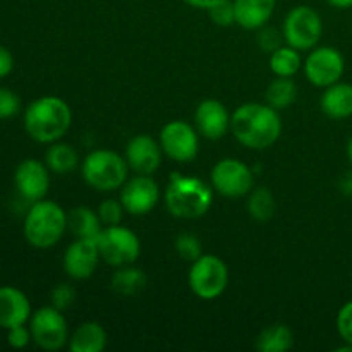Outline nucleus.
I'll return each mask as SVG.
<instances>
[{"label":"nucleus","mask_w":352,"mask_h":352,"mask_svg":"<svg viewBox=\"0 0 352 352\" xmlns=\"http://www.w3.org/2000/svg\"><path fill=\"white\" fill-rule=\"evenodd\" d=\"M234 138L250 150H267L274 146L282 133L278 110L268 103H243L230 119Z\"/></svg>","instance_id":"1"},{"label":"nucleus","mask_w":352,"mask_h":352,"mask_svg":"<svg viewBox=\"0 0 352 352\" xmlns=\"http://www.w3.org/2000/svg\"><path fill=\"white\" fill-rule=\"evenodd\" d=\"M72 110L58 96H41L28 105L24 112V129L31 140L52 144L62 140L71 129Z\"/></svg>","instance_id":"2"},{"label":"nucleus","mask_w":352,"mask_h":352,"mask_svg":"<svg viewBox=\"0 0 352 352\" xmlns=\"http://www.w3.org/2000/svg\"><path fill=\"white\" fill-rule=\"evenodd\" d=\"M212 203L213 188L198 177H182L174 174L165 191V205L175 219H201L206 215Z\"/></svg>","instance_id":"3"},{"label":"nucleus","mask_w":352,"mask_h":352,"mask_svg":"<svg viewBox=\"0 0 352 352\" xmlns=\"http://www.w3.org/2000/svg\"><path fill=\"white\" fill-rule=\"evenodd\" d=\"M67 230V213L58 203L40 199L31 203L24 219V237L36 250L54 248Z\"/></svg>","instance_id":"4"},{"label":"nucleus","mask_w":352,"mask_h":352,"mask_svg":"<svg viewBox=\"0 0 352 352\" xmlns=\"http://www.w3.org/2000/svg\"><path fill=\"white\" fill-rule=\"evenodd\" d=\"M82 179L96 191H116L127 181L126 158L112 150H95L82 160Z\"/></svg>","instance_id":"5"},{"label":"nucleus","mask_w":352,"mask_h":352,"mask_svg":"<svg viewBox=\"0 0 352 352\" xmlns=\"http://www.w3.org/2000/svg\"><path fill=\"white\" fill-rule=\"evenodd\" d=\"M188 282L195 296L203 301H213L220 298L229 285V268L215 254H201L192 261Z\"/></svg>","instance_id":"6"},{"label":"nucleus","mask_w":352,"mask_h":352,"mask_svg":"<svg viewBox=\"0 0 352 352\" xmlns=\"http://www.w3.org/2000/svg\"><path fill=\"white\" fill-rule=\"evenodd\" d=\"M96 243H98L100 258L110 267L119 268L133 265L140 258V237L122 223L103 227Z\"/></svg>","instance_id":"7"},{"label":"nucleus","mask_w":352,"mask_h":352,"mask_svg":"<svg viewBox=\"0 0 352 352\" xmlns=\"http://www.w3.org/2000/svg\"><path fill=\"white\" fill-rule=\"evenodd\" d=\"M323 33L320 14L309 6H298L285 16L282 34L289 47L299 52L313 50Z\"/></svg>","instance_id":"8"},{"label":"nucleus","mask_w":352,"mask_h":352,"mask_svg":"<svg viewBox=\"0 0 352 352\" xmlns=\"http://www.w3.org/2000/svg\"><path fill=\"white\" fill-rule=\"evenodd\" d=\"M33 342L43 351H58L67 344L69 327L64 311L54 306L36 309L30 318Z\"/></svg>","instance_id":"9"},{"label":"nucleus","mask_w":352,"mask_h":352,"mask_svg":"<svg viewBox=\"0 0 352 352\" xmlns=\"http://www.w3.org/2000/svg\"><path fill=\"white\" fill-rule=\"evenodd\" d=\"M253 170L237 158H223L212 168V188L226 198H243L253 191Z\"/></svg>","instance_id":"10"},{"label":"nucleus","mask_w":352,"mask_h":352,"mask_svg":"<svg viewBox=\"0 0 352 352\" xmlns=\"http://www.w3.org/2000/svg\"><path fill=\"white\" fill-rule=\"evenodd\" d=\"M158 141L165 157L179 164L192 162L199 150L198 131L186 120H170L165 124Z\"/></svg>","instance_id":"11"},{"label":"nucleus","mask_w":352,"mask_h":352,"mask_svg":"<svg viewBox=\"0 0 352 352\" xmlns=\"http://www.w3.org/2000/svg\"><path fill=\"white\" fill-rule=\"evenodd\" d=\"M346 71L344 55L333 47H315L305 62V74L311 85L329 88L340 81Z\"/></svg>","instance_id":"12"},{"label":"nucleus","mask_w":352,"mask_h":352,"mask_svg":"<svg viewBox=\"0 0 352 352\" xmlns=\"http://www.w3.org/2000/svg\"><path fill=\"white\" fill-rule=\"evenodd\" d=\"M158 201H160V188L151 179V175L136 174V177L124 182L120 203L129 215H146L158 205Z\"/></svg>","instance_id":"13"},{"label":"nucleus","mask_w":352,"mask_h":352,"mask_svg":"<svg viewBox=\"0 0 352 352\" xmlns=\"http://www.w3.org/2000/svg\"><path fill=\"white\" fill-rule=\"evenodd\" d=\"M47 164H41L36 158H26L17 165L14 172V184L21 198L30 203H36L43 199L50 186Z\"/></svg>","instance_id":"14"},{"label":"nucleus","mask_w":352,"mask_h":352,"mask_svg":"<svg viewBox=\"0 0 352 352\" xmlns=\"http://www.w3.org/2000/svg\"><path fill=\"white\" fill-rule=\"evenodd\" d=\"M100 260L102 258H100L96 239L76 237L74 243H71V246L65 250L62 267L72 280H86L95 274Z\"/></svg>","instance_id":"15"},{"label":"nucleus","mask_w":352,"mask_h":352,"mask_svg":"<svg viewBox=\"0 0 352 352\" xmlns=\"http://www.w3.org/2000/svg\"><path fill=\"white\" fill-rule=\"evenodd\" d=\"M162 155L164 150L160 146V141L153 140L148 134H138L131 138L126 146V160L133 172L141 175H151L158 170L162 164Z\"/></svg>","instance_id":"16"},{"label":"nucleus","mask_w":352,"mask_h":352,"mask_svg":"<svg viewBox=\"0 0 352 352\" xmlns=\"http://www.w3.org/2000/svg\"><path fill=\"white\" fill-rule=\"evenodd\" d=\"M232 116L222 102L215 98L203 100L195 112V126L201 136L206 140H220L230 129Z\"/></svg>","instance_id":"17"},{"label":"nucleus","mask_w":352,"mask_h":352,"mask_svg":"<svg viewBox=\"0 0 352 352\" xmlns=\"http://www.w3.org/2000/svg\"><path fill=\"white\" fill-rule=\"evenodd\" d=\"M31 315V302L23 291L12 285L0 287V329L26 325Z\"/></svg>","instance_id":"18"},{"label":"nucleus","mask_w":352,"mask_h":352,"mask_svg":"<svg viewBox=\"0 0 352 352\" xmlns=\"http://www.w3.org/2000/svg\"><path fill=\"white\" fill-rule=\"evenodd\" d=\"M277 0H234L236 24L244 30H260L274 16Z\"/></svg>","instance_id":"19"},{"label":"nucleus","mask_w":352,"mask_h":352,"mask_svg":"<svg viewBox=\"0 0 352 352\" xmlns=\"http://www.w3.org/2000/svg\"><path fill=\"white\" fill-rule=\"evenodd\" d=\"M320 107L329 119H349L352 116V85L339 81L325 88L320 100Z\"/></svg>","instance_id":"20"},{"label":"nucleus","mask_w":352,"mask_h":352,"mask_svg":"<svg viewBox=\"0 0 352 352\" xmlns=\"http://www.w3.org/2000/svg\"><path fill=\"white\" fill-rule=\"evenodd\" d=\"M109 344V336L98 322H85L69 339L71 352H102Z\"/></svg>","instance_id":"21"},{"label":"nucleus","mask_w":352,"mask_h":352,"mask_svg":"<svg viewBox=\"0 0 352 352\" xmlns=\"http://www.w3.org/2000/svg\"><path fill=\"white\" fill-rule=\"evenodd\" d=\"M67 229L81 239H98L103 230L98 212L88 206H78L67 215Z\"/></svg>","instance_id":"22"},{"label":"nucleus","mask_w":352,"mask_h":352,"mask_svg":"<svg viewBox=\"0 0 352 352\" xmlns=\"http://www.w3.org/2000/svg\"><path fill=\"white\" fill-rule=\"evenodd\" d=\"M45 164H47L48 170L54 172V174H71L78 167L79 155L71 144L55 141V143L48 146L47 153H45Z\"/></svg>","instance_id":"23"},{"label":"nucleus","mask_w":352,"mask_h":352,"mask_svg":"<svg viewBox=\"0 0 352 352\" xmlns=\"http://www.w3.org/2000/svg\"><path fill=\"white\" fill-rule=\"evenodd\" d=\"M144 285H146V274L133 265L119 267V270H116L112 280H110V287L120 298H131V296L138 294Z\"/></svg>","instance_id":"24"},{"label":"nucleus","mask_w":352,"mask_h":352,"mask_svg":"<svg viewBox=\"0 0 352 352\" xmlns=\"http://www.w3.org/2000/svg\"><path fill=\"white\" fill-rule=\"evenodd\" d=\"M294 344V336L287 325H270L258 336L256 349L261 352H284L291 349Z\"/></svg>","instance_id":"25"},{"label":"nucleus","mask_w":352,"mask_h":352,"mask_svg":"<svg viewBox=\"0 0 352 352\" xmlns=\"http://www.w3.org/2000/svg\"><path fill=\"white\" fill-rule=\"evenodd\" d=\"M270 71L274 72L277 78H292L299 72L302 62H301V54L296 48L289 47H278L277 50H274L270 54Z\"/></svg>","instance_id":"26"},{"label":"nucleus","mask_w":352,"mask_h":352,"mask_svg":"<svg viewBox=\"0 0 352 352\" xmlns=\"http://www.w3.org/2000/svg\"><path fill=\"white\" fill-rule=\"evenodd\" d=\"M265 98L270 107L275 110L289 109L298 98V88L292 78H277L268 85Z\"/></svg>","instance_id":"27"},{"label":"nucleus","mask_w":352,"mask_h":352,"mask_svg":"<svg viewBox=\"0 0 352 352\" xmlns=\"http://www.w3.org/2000/svg\"><path fill=\"white\" fill-rule=\"evenodd\" d=\"M248 212L258 222H267L275 213V198L270 189L256 188L248 199Z\"/></svg>","instance_id":"28"},{"label":"nucleus","mask_w":352,"mask_h":352,"mask_svg":"<svg viewBox=\"0 0 352 352\" xmlns=\"http://www.w3.org/2000/svg\"><path fill=\"white\" fill-rule=\"evenodd\" d=\"M208 16L217 26H232L236 24V9H234V0H217L215 3L208 7Z\"/></svg>","instance_id":"29"},{"label":"nucleus","mask_w":352,"mask_h":352,"mask_svg":"<svg viewBox=\"0 0 352 352\" xmlns=\"http://www.w3.org/2000/svg\"><path fill=\"white\" fill-rule=\"evenodd\" d=\"M175 251L186 261H196L203 254L201 241L195 234H181L175 239Z\"/></svg>","instance_id":"30"},{"label":"nucleus","mask_w":352,"mask_h":352,"mask_svg":"<svg viewBox=\"0 0 352 352\" xmlns=\"http://www.w3.org/2000/svg\"><path fill=\"white\" fill-rule=\"evenodd\" d=\"M96 212H98V217L100 220H102L103 227H109L122 223V217L124 213H126V210H124L120 201H116V199H105V201L98 206Z\"/></svg>","instance_id":"31"},{"label":"nucleus","mask_w":352,"mask_h":352,"mask_svg":"<svg viewBox=\"0 0 352 352\" xmlns=\"http://www.w3.org/2000/svg\"><path fill=\"white\" fill-rule=\"evenodd\" d=\"M21 100L12 89L0 88V120L12 119L19 113Z\"/></svg>","instance_id":"32"},{"label":"nucleus","mask_w":352,"mask_h":352,"mask_svg":"<svg viewBox=\"0 0 352 352\" xmlns=\"http://www.w3.org/2000/svg\"><path fill=\"white\" fill-rule=\"evenodd\" d=\"M76 299V291L69 284H58L52 289L50 294V302L54 308L60 309V311H65L72 306Z\"/></svg>","instance_id":"33"},{"label":"nucleus","mask_w":352,"mask_h":352,"mask_svg":"<svg viewBox=\"0 0 352 352\" xmlns=\"http://www.w3.org/2000/svg\"><path fill=\"white\" fill-rule=\"evenodd\" d=\"M337 332L344 342L352 344V301L346 302L337 313Z\"/></svg>","instance_id":"34"},{"label":"nucleus","mask_w":352,"mask_h":352,"mask_svg":"<svg viewBox=\"0 0 352 352\" xmlns=\"http://www.w3.org/2000/svg\"><path fill=\"white\" fill-rule=\"evenodd\" d=\"M282 40H284V34H280L277 30H274V28H260V33H258V45L261 47V50L272 54V52L277 50L278 47H282Z\"/></svg>","instance_id":"35"},{"label":"nucleus","mask_w":352,"mask_h":352,"mask_svg":"<svg viewBox=\"0 0 352 352\" xmlns=\"http://www.w3.org/2000/svg\"><path fill=\"white\" fill-rule=\"evenodd\" d=\"M31 340H33V337H31V330L28 327L17 325L7 330V342L14 349H24Z\"/></svg>","instance_id":"36"},{"label":"nucleus","mask_w":352,"mask_h":352,"mask_svg":"<svg viewBox=\"0 0 352 352\" xmlns=\"http://www.w3.org/2000/svg\"><path fill=\"white\" fill-rule=\"evenodd\" d=\"M14 69V57L3 45H0V79L9 76Z\"/></svg>","instance_id":"37"},{"label":"nucleus","mask_w":352,"mask_h":352,"mask_svg":"<svg viewBox=\"0 0 352 352\" xmlns=\"http://www.w3.org/2000/svg\"><path fill=\"white\" fill-rule=\"evenodd\" d=\"M186 3H189L191 7H196V9H208L212 3H215L217 0H184Z\"/></svg>","instance_id":"38"},{"label":"nucleus","mask_w":352,"mask_h":352,"mask_svg":"<svg viewBox=\"0 0 352 352\" xmlns=\"http://www.w3.org/2000/svg\"><path fill=\"white\" fill-rule=\"evenodd\" d=\"M340 189H342L346 195H352V172H347L346 177L340 182Z\"/></svg>","instance_id":"39"},{"label":"nucleus","mask_w":352,"mask_h":352,"mask_svg":"<svg viewBox=\"0 0 352 352\" xmlns=\"http://www.w3.org/2000/svg\"><path fill=\"white\" fill-rule=\"evenodd\" d=\"M327 2L336 9H351L352 7V0H327Z\"/></svg>","instance_id":"40"},{"label":"nucleus","mask_w":352,"mask_h":352,"mask_svg":"<svg viewBox=\"0 0 352 352\" xmlns=\"http://www.w3.org/2000/svg\"><path fill=\"white\" fill-rule=\"evenodd\" d=\"M347 158H349V162L352 164V136L347 141Z\"/></svg>","instance_id":"41"}]
</instances>
